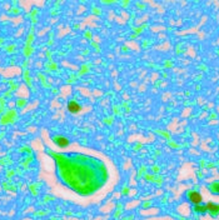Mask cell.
<instances>
[{
    "label": "cell",
    "instance_id": "obj_3",
    "mask_svg": "<svg viewBox=\"0 0 219 220\" xmlns=\"http://www.w3.org/2000/svg\"><path fill=\"white\" fill-rule=\"evenodd\" d=\"M68 110L73 114H76V113H79V110H80V105H79L76 101H69L68 103Z\"/></svg>",
    "mask_w": 219,
    "mask_h": 220
},
{
    "label": "cell",
    "instance_id": "obj_4",
    "mask_svg": "<svg viewBox=\"0 0 219 220\" xmlns=\"http://www.w3.org/2000/svg\"><path fill=\"white\" fill-rule=\"evenodd\" d=\"M57 144L59 146H62V148H65V146H68L69 145V140H66L65 138H59L57 140Z\"/></svg>",
    "mask_w": 219,
    "mask_h": 220
},
{
    "label": "cell",
    "instance_id": "obj_2",
    "mask_svg": "<svg viewBox=\"0 0 219 220\" xmlns=\"http://www.w3.org/2000/svg\"><path fill=\"white\" fill-rule=\"evenodd\" d=\"M205 208H207V211H209L212 215H217V214L219 213V205L218 204L208 203V204H205Z\"/></svg>",
    "mask_w": 219,
    "mask_h": 220
},
{
    "label": "cell",
    "instance_id": "obj_1",
    "mask_svg": "<svg viewBox=\"0 0 219 220\" xmlns=\"http://www.w3.org/2000/svg\"><path fill=\"white\" fill-rule=\"evenodd\" d=\"M202 200H203L202 195H200L198 191H192L189 194V201H190V203L195 204V205H199V204H202Z\"/></svg>",
    "mask_w": 219,
    "mask_h": 220
}]
</instances>
